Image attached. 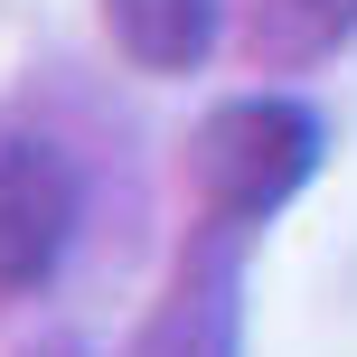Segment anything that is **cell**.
<instances>
[{
	"label": "cell",
	"mask_w": 357,
	"mask_h": 357,
	"mask_svg": "<svg viewBox=\"0 0 357 357\" xmlns=\"http://www.w3.org/2000/svg\"><path fill=\"white\" fill-rule=\"evenodd\" d=\"M320 169V113L291 104V94H235V104L207 113L188 151V178H197V207L207 226H264L273 207L301 197V178Z\"/></svg>",
	"instance_id": "6da1fadb"
},
{
	"label": "cell",
	"mask_w": 357,
	"mask_h": 357,
	"mask_svg": "<svg viewBox=\"0 0 357 357\" xmlns=\"http://www.w3.org/2000/svg\"><path fill=\"white\" fill-rule=\"evenodd\" d=\"M75 235V160L47 132H0V301L38 291Z\"/></svg>",
	"instance_id": "7a4b0ae2"
},
{
	"label": "cell",
	"mask_w": 357,
	"mask_h": 357,
	"mask_svg": "<svg viewBox=\"0 0 357 357\" xmlns=\"http://www.w3.org/2000/svg\"><path fill=\"white\" fill-rule=\"evenodd\" d=\"M104 29L142 75H188V66H207L226 0H104Z\"/></svg>",
	"instance_id": "3957f363"
},
{
	"label": "cell",
	"mask_w": 357,
	"mask_h": 357,
	"mask_svg": "<svg viewBox=\"0 0 357 357\" xmlns=\"http://www.w3.org/2000/svg\"><path fill=\"white\" fill-rule=\"evenodd\" d=\"M348 38H357V0H254V19H245L254 66H273V75L320 66V56H339Z\"/></svg>",
	"instance_id": "277c9868"
},
{
	"label": "cell",
	"mask_w": 357,
	"mask_h": 357,
	"mask_svg": "<svg viewBox=\"0 0 357 357\" xmlns=\"http://www.w3.org/2000/svg\"><path fill=\"white\" fill-rule=\"evenodd\" d=\"M235 273L226 264H197V273H178V291H169V310L151 320V348L142 357H235Z\"/></svg>",
	"instance_id": "5b68a950"
},
{
	"label": "cell",
	"mask_w": 357,
	"mask_h": 357,
	"mask_svg": "<svg viewBox=\"0 0 357 357\" xmlns=\"http://www.w3.org/2000/svg\"><path fill=\"white\" fill-rule=\"evenodd\" d=\"M47 357H75V348H47Z\"/></svg>",
	"instance_id": "8992f818"
}]
</instances>
